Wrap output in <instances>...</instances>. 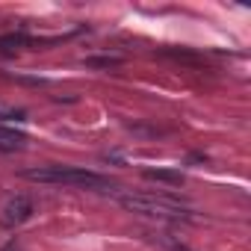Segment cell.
Returning <instances> with one entry per match:
<instances>
[{"mask_svg": "<svg viewBox=\"0 0 251 251\" xmlns=\"http://www.w3.org/2000/svg\"><path fill=\"white\" fill-rule=\"evenodd\" d=\"M27 180L36 183H68V186H89V189H109V180L86 172V169H71V166H45V169H27L21 172Z\"/></svg>", "mask_w": 251, "mask_h": 251, "instance_id": "1", "label": "cell"}, {"mask_svg": "<svg viewBox=\"0 0 251 251\" xmlns=\"http://www.w3.org/2000/svg\"><path fill=\"white\" fill-rule=\"evenodd\" d=\"M121 207H127L142 216H186L183 207L172 198H157V195H121Z\"/></svg>", "mask_w": 251, "mask_h": 251, "instance_id": "2", "label": "cell"}, {"mask_svg": "<svg viewBox=\"0 0 251 251\" xmlns=\"http://www.w3.org/2000/svg\"><path fill=\"white\" fill-rule=\"evenodd\" d=\"M30 213H33V204H30V198L18 195V198H12V201L3 207V225H21V222H24Z\"/></svg>", "mask_w": 251, "mask_h": 251, "instance_id": "3", "label": "cell"}, {"mask_svg": "<svg viewBox=\"0 0 251 251\" xmlns=\"http://www.w3.org/2000/svg\"><path fill=\"white\" fill-rule=\"evenodd\" d=\"M145 177H148V180L175 183V186H180V183H183V175H180V172H166V169H148V172H145Z\"/></svg>", "mask_w": 251, "mask_h": 251, "instance_id": "4", "label": "cell"}, {"mask_svg": "<svg viewBox=\"0 0 251 251\" xmlns=\"http://www.w3.org/2000/svg\"><path fill=\"white\" fill-rule=\"evenodd\" d=\"M21 142H24V136H21V133H12V130H3V127H0V148L12 151V148H18Z\"/></svg>", "mask_w": 251, "mask_h": 251, "instance_id": "5", "label": "cell"}, {"mask_svg": "<svg viewBox=\"0 0 251 251\" xmlns=\"http://www.w3.org/2000/svg\"><path fill=\"white\" fill-rule=\"evenodd\" d=\"M0 121H24V112L9 103H0Z\"/></svg>", "mask_w": 251, "mask_h": 251, "instance_id": "6", "label": "cell"}]
</instances>
